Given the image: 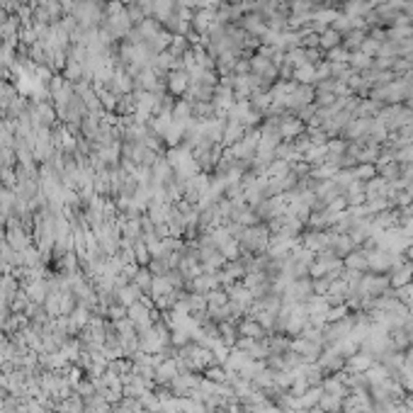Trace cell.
<instances>
[{
	"mask_svg": "<svg viewBox=\"0 0 413 413\" xmlns=\"http://www.w3.org/2000/svg\"><path fill=\"white\" fill-rule=\"evenodd\" d=\"M409 406H411V409H413V396H411V404H409Z\"/></svg>",
	"mask_w": 413,
	"mask_h": 413,
	"instance_id": "obj_5",
	"label": "cell"
},
{
	"mask_svg": "<svg viewBox=\"0 0 413 413\" xmlns=\"http://www.w3.org/2000/svg\"><path fill=\"white\" fill-rule=\"evenodd\" d=\"M350 362H353L355 370H370V367H372V365H370V362H372L370 355H357V357H353Z\"/></svg>",
	"mask_w": 413,
	"mask_h": 413,
	"instance_id": "obj_3",
	"label": "cell"
},
{
	"mask_svg": "<svg viewBox=\"0 0 413 413\" xmlns=\"http://www.w3.org/2000/svg\"><path fill=\"white\" fill-rule=\"evenodd\" d=\"M345 265L350 267V270H365V267H367V255H362V253H350L348 260H345Z\"/></svg>",
	"mask_w": 413,
	"mask_h": 413,
	"instance_id": "obj_2",
	"label": "cell"
},
{
	"mask_svg": "<svg viewBox=\"0 0 413 413\" xmlns=\"http://www.w3.org/2000/svg\"><path fill=\"white\" fill-rule=\"evenodd\" d=\"M409 280H413V265H394V275H391V282L396 287H404L409 285Z\"/></svg>",
	"mask_w": 413,
	"mask_h": 413,
	"instance_id": "obj_1",
	"label": "cell"
},
{
	"mask_svg": "<svg viewBox=\"0 0 413 413\" xmlns=\"http://www.w3.org/2000/svg\"><path fill=\"white\" fill-rule=\"evenodd\" d=\"M353 175L360 177V180H362V177H372V175H374V168H372V165H362L360 170H355Z\"/></svg>",
	"mask_w": 413,
	"mask_h": 413,
	"instance_id": "obj_4",
	"label": "cell"
}]
</instances>
